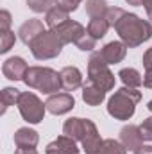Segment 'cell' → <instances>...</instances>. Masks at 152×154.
<instances>
[{
	"label": "cell",
	"mask_w": 152,
	"mask_h": 154,
	"mask_svg": "<svg viewBox=\"0 0 152 154\" xmlns=\"http://www.w3.org/2000/svg\"><path fill=\"white\" fill-rule=\"evenodd\" d=\"M14 41H16V36H14V32L11 29L0 32V54H7L13 48Z\"/></svg>",
	"instance_id": "cell-24"
},
{
	"label": "cell",
	"mask_w": 152,
	"mask_h": 154,
	"mask_svg": "<svg viewBox=\"0 0 152 154\" xmlns=\"http://www.w3.org/2000/svg\"><path fill=\"white\" fill-rule=\"evenodd\" d=\"M147 109L152 113V100H149V104H147Z\"/></svg>",
	"instance_id": "cell-36"
},
{
	"label": "cell",
	"mask_w": 152,
	"mask_h": 154,
	"mask_svg": "<svg viewBox=\"0 0 152 154\" xmlns=\"http://www.w3.org/2000/svg\"><path fill=\"white\" fill-rule=\"evenodd\" d=\"M9 29H11V13L2 9L0 11V32L9 31Z\"/></svg>",
	"instance_id": "cell-29"
},
{
	"label": "cell",
	"mask_w": 152,
	"mask_h": 154,
	"mask_svg": "<svg viewBox=\"0 0 152 154\" xmlns=\"http://www.w3.org/2000/svg\"><path fill=\"white\" fill-rule=\"evenodd\" d=\"M45 31H47V29H45V25H43L41 20L31 18V20H27V22L22 23V27L18 29V36H20V39H22L25 45H31V43L38 38L39 34H43Z\"/></svg>",
	"instance_id": "cell-13"
},
{
	"label": "cell",
	"mask_w": 152,
	"mask_h": 154,
	"mask_svg": "<svg viewBox=\"0 0 152 154\" xmlns=\"http://www.w3.org/2000/svg\"><path fill=\"white\" fill-rule=\"evenodd\" d=\"M23 82L29 88L43 91L45 95H54L63 88L59 72H56L54 68H48V66H29Z\"/></svg>",
	"instance_id": "cell-4"
},
{
	"label": "cell",
	"mask_w": 152,
	"mask_h": 154,
	"mask_svg": "<svg viewBox=\"0 0 152 154\" xmlns=\"http://www.w3.org/2000/svg\"><path fill=\"white\" fill-rule=\"evenodd\" d=\"M143 7H145V11H147L149 20H152V0H143Z\"/></svg>",
	"instance_id": "cell-34"
},
{
	"label": "cell",
	"mask_w": 152,
	"mask_h": 154,
	"mask_svg": "<svg viewBox=\"0 0 152 154\" xmlns=\"http://www.w3.org/2000/svg\"><path fill=\"white\" fill-rule=\"evenodd\" d=\"M66 20H70V18H68V11L61 9L59 5H52V7L45 13V23H47L50 29L59 27V25L65 23Z\"/></svg>",
	"instance_id": "cell-18"
},
{
	"label": "cell",
	"mask_w": 152,
	"mask_h": 154,
	"mask_svg": "<svg viewBox=\"0 0 152 154\" xmlns=\"http://www.w3.org/2000/svg\"><path fill=\"white\" fill-rule=\"evenodd\" d=\"M141 100V91L138 88H120L116 90L108 100V113L113 116L114 120H129L132 118L136 111V104Z\"/></svg>",
	"instance_id": "cell-3"
},
{
	"label": "cell",
	"mask_w": 152,
	"mask_h": 154,
	"mask_svg": "<svg viewBox=\"0 0 152 154\" xmlns=\"http://www.w3.org/2000/svg\"><path fill=\"white\" fill-rule=\"evenodd\" d=\"M86 81L97 84L104 91H111L114 88V82H116L114 74L109 70V65L100 56V50H97V52L93 50L88 59V79Z\"/></svg>",
	"instance_id": "cell-5"
},
{
	"label": "cell",
	"mask_w": 152,
	"mask_h": 154,
	"mask_svg": "<svg viewBox=\"0 0 152 154\" xmlns=\"http://www.w3.org/2000/svg\"><path fill=\"white\" fill-rule=\"evenodd\" d=\"M109 7L106 0H86V13L90 18H106Z\"/></svg>",
	"instance_id": "cell-22"
},
{
	"label": "cell",
	"mask_w": 152,
	"mask_h": 154,
	"mask_svg": "<svg viewBox=\"0 0 152 154\" xmlns=\"http://www.w3.org/2000/svg\"><path fill=\"white\" fill-rule=\"evenodd\" d=\"M109 27L111 25H109V22L106 18H91L90 23H88V27H86V31H88L90 36H93L95 39H102L108 34Z\"/></svg>",
	"instance_id": "cell-19"
},
{
	"label": "cell",
	"mask_w": 152,
	"mask_h": 154,
	"mask_svg": "<svg viewBox=\"0 0 152 154\" xmlns=\"http://www.w3.org/2000/svg\"><path fill=\"white\" fill-rule=\"evenodd\" d=\"M118 77L123 82V86L127 88H140L143 84V77L136 68H122L118 72Z\"/></svg>",
	"instance_id": "cell-20"
},
{
	"label": "cell",
	"mask_w": 152,
	"mask_h": 154,
	"mask_svg": "<svg viewBox=\"0 0 152 154\" xmlns=\"http://www.w3.org/2000/svg\"><path fill=\"white\" fill-rule=\"evenodd\" d=\"M132 154H152V145H145V143H141L136 151H132Z\"/></svg>",
	"instance_id": "cell-31"
},
{
	"label": "cell",
	"mask_w": 152,
	"mask_h": 154,
	"mask_svg": "<svg viewBox=\"0 0 152 154\" xmlns=\"http://www.w3.org/2000/svg\"><path fill=\"white\" fill-rule=\"evenodd\" d=\"M59 77H61V86L65 91H75L77 88H81L84 82H82V74L77 66H65L61 72H59Z\"/></svg>",
	"instance_id": "cell-15"
},
{
	"label": "cell",
	"mask_w": 152,
	"mask_h": 154,
	"mask_svg": "<svg viewBox=\"0 0 152 154\" xmlns=\"http://www.w3.org/2000/svg\"><path fill=\"white\" fill-rule=\"evenodd\" d=\"M79 152H81V149L77 145V140L66 136V134L57 136L45 149V154H79Z\"/></svg>",
	"instance_id": "cell-11"
},
{
	"label": "cell",
	"mask_w": 152,
	"mask_h": 154,
	"mask_svg": "<svg viewBox=\"0 0 152 154\" xmlns=\"http://www.w3.org/2000/svg\"><path fill=\"white\" fill-rule=\"evenodd\" d=\"M16 106H18V111H20L22 118L32 125L41 124L45 118V113H47V104H43L41 99L32 91H22Z\"/></svg>",
	"instance_id": "cell-7"
},
{
	"label": "cell",
	"mask_w": 152,
	"mask_h": 154,
	"mask_svg": "<svg viewBox=\"0 0 152 154\" xmlns=\"http://www.w3.org/2000/svg\"><path fill=\"white\" fill-rule=\"evenodd\" d=\"M63 133L70 138H74L77 142L82 143V151L86 154H95L97 149L102 143V138L99 134L97 125L88 120V118H79L72 116L63 124Z\"/></svg>",
	"instance_id": "cell-2"
},
{
	"label": "cell",
	"mask_w": 152,
	"mask_h": 154,
	"mask_svg": "<svg viewBox=\"0 0 152 154\" xmlns=\"http://www.w3.org/2000/svg\"><path fill=\"white\" fill-rule=\"evenodd\" d=\"M143 68H145V72H149L152 70V47L150 48H147V52L143 54Z\"/></svg>",
	"instance_id": "cell-30"
},
{
	"label": "cell",
	"mask_w": 152,
	"mask_h": 154,
	"mask_svg": "<svg viewBox=\"0 0 152 154\" xmlns=\"http://www.w3.org/2000/svg\"><path fill=\"white\" fill-rule=\"evenodd\" d=\"M52 31L57 32V36L65 41V45H66V43H75L77 45L81 39L88 34L86 27H84L82 23L75 22V20H66L65 23H61L59 27H56V29H52Z\"/></svg>",
	"instance_id": "cell-9"
},
{
	"label": "cell",
	"mask_w": 152,
	"mask_h": 154,
	"mask_svg": "<svg viewBox=\"0 0 152 154\" xmlns=\"http://www.w3.org/2000/svg\"><path fill=\"white\" fill-rule=\"evenodd\" d=\"M45 104H47V111H48V113L59 116V115H66V113H70V111L75 108V99H74L72 93L63 91V93L48 95V99H47Z\"/></svg>",
	"instance_id": "cell-8"
},
{
	"label": "cell",
	"mask_w": 152,
	"mask_h": 154,
	"mask_svg": "<svg viewBox=\"0 0 152 154\" xmlns=\"http://www.w3.org/2000/svg\"><path fill=\"white\" fill-rule=\"evenodd\" d=\"M138 127H140V134H141L143 142H152V116L145 118Z\"/></svg>",
	"instance_id": "cell-26"
},
{
	"label": "cell",
	"mask_w": 152,
	"mask_h": 154,
	"mask_svg": "<svg viewBox=\"0 0 152 154\" xmlns=\"http://www.w3.org/2000/svg\"><path fill=\"white\" fill-rule=\"evenodd\" d=\"M106 20L111 27H114L120 41H123L127 48H136L152 38L150 22L140 18L134 13H127L120 7H109Z\"/></svg>",
	"instance_id": "cell-1"
},
{
	"label": "cell",
	"mask_w": 152,
	"mask_h": 154,
	"mask_svg": "<svg viewBox=\"0 0 152 154\" xmlns=\"http://www.w3.org/2000/svg\"><path fill=\"white\" fill-rule=\"evenodd\" d=\"M38 142H39L38 131H34L31 127H20L14 133V143H16V147H32V149H36Z\"/></svg>",
	"instance_id": "cell-17"
},
{
	"label": "cell",
	"mask_w": 152,
	"mask_h": 154,
	"mask_svg": "<svg viewBox=\"0 0 152 154\" xmlns=\"http://www.w3.org/2000/svg\"><path fill=\"white\" fill-rule=\"evenodd\" d=\"M95 45H97V39L93 38V36H90V34H86L84 38L77 43V48L82 50V52H93Z\"/></svg>",
	"instance_id": "cell-27"
},
{
	"label": "cell",
	"mask_w": 152,
	"mask_h": 154,
	"mask_svg": "<svg viewBox=\"0 0 152 154\" xmlns=\"http://www.w3.org/2000/svg\"><path fill=\"white\" fill-rule=\"evenodd\" d=\"M143 86L152 90V70L145 72V75H143Z\"/></svg>",
	"instance_id": "cell-33"
},
{
	"label": "cell",
	"mask_w": 152,
	"mask_h": 154,
	"mask_svg": "<svg viewBox=\"0 0 152 154\" xmlns=\"http://www.w3.org/2000/svg\"><path fill=\"white\" fill-rule=\"evenodd\" d=\"M27 70H29V65L20 56L5 59L4 65H2V74H4V77H7L9 81H23L25 75H27Z\"/></svg>",
	"instance_id": "cell-10"
},
{
	"label": "cell",
	"mask_w": 152,
	"mask_h": 154,
	"mask_svg": "<svg viewBox=\"0 0 152 154\" xmlns=\"http://www.w3.org/2000/svg\"><path fill=\"white\" fill-rule=\"evenodd\" d=\"M95 154H127V149L122 145V142L113 140V138H106V140H102L100 147L97 149Z\"/></svg>",
	"instance_id": "cell-23"
},
{
	"label": "cell",
	"mask_w": 152,
	"mask_h": 154,
	"mask_svg": "<svg viewBox=\"0 0 152 154\" xmlns=\"http://www.w3.org/2000/svg\"><path fill=\"white\" fill-rule=\"evenodd\" d=\"M125 54H127V45L123 41H109L100 48V56L108 65H116L123 61Z\"/></svg>",
	"instance_id": "cell-12"
},
{
	"label": "cell",
	"mask_w": 152,
	"mask_h": 154,
	"mask_svg": "<svg viewBox=\"0 0 152 154\" xmlns=\"http://www.w3.org/2000/svg\"><path fill=\"white\" fill-rule=\"evenodd\" d=\"M81 4H82V0H56V5H59L61 9H65L68 13L75 11Z\"/></svg>",
	"instance_id": "cell-28"
},
{
	"label": "cell",
	"mask_w": 152,
	"mask_h": 154,
	"mask_svg": "<svg viewBox=\"0 0 152 154\" xmlns=\"http://www.w3.org/2000/svg\"><path fill=\"white\" fill-rule=\"evenodd\" d=\"M129 5H136V7H140V5H143V0H125Z\"/></svg>",
	"instance_id": "cell-35"
},
{
	"label": "cell",
	"mask_w": 152,
	"mask_h": 154,
	"mask_svg": "<svg viewBox=\"0 0 152 154\" xmlns=\"http://www.w3.org/2000/svg\"><path fill=\"white\" fill-rule=\"evenodd\" d=\"M120 142L127 151H136L143 143V138L140 134V127L134 125V124L123 125L122 131H120Z\"/></svg>",
	"instance_id": "cell-14"
},
{
	"label": "cell",
	"mask_w": 152,
	"mask_h": 154,
	"mask_svg": "<svg viewBox=\"0 0 152 154\" xmlns=\"http://www.w3.org/2000/svg\"><path fill=\"white\" fill-rule=\"evenodd\" d=\"M52 4H56V0H27V5L31 11L34 13H47Z\"/></svg>",
	"instance_id": "cell-25"
},
{
	"label": "cell",
	"mask_w": 152,
	"mask_h": 154,
	"mask_svg": "<svg viewBox=\"0 0 152 154\" xmlns=\"http://www.w3.org/2000/svg\"><path fill=\"white\" fill-rule=\"evenodd\" d=\"M20 95H22L20 90H16V88H13V86H5V88L2 90V93H0V102H2V111H0V113L4 115L11 106L18 104Z\"/></svg>",
	"instance_id": "cell-21"
},
{
	"label": "cell",
	"mask_w": 152,
	"mask_h": 154,
	"mask_svg": "<svg viewBox=\"0 0 152 154\" xmlns=\"http://www.w3.org/2000/svg\"><path fill=\"white\" fill-rule=\"evenodd\" d=\"M106 93L108 91H104L102 88H99L97 84H93V82H90V81H86L84 84H82V100L88 104V106H100L104 100H106Z\"/></svg>",
	"instance_id": "cell-16"
},
{
	"label": "cell",
	"mask_w": 152,
	"mask_h": 154,
	"mask_svg": "<svg viewBox=\"0 0 152 154\" xmlns=\"http://www.w3.org/2000/svg\"><path fill=\"white\" fill-rule=\"evenodd\" d=\"M14 154H38L36 149H32V147H18Z\"/></svg>",
	"instance_id": "cell-32"
},
{
	"label": "cell",
	"mask_w": 152,
	"mask_h": 154,
	"mask_svg": "<svg viewBox=\"0 0 152 154\" xmlns=\"http://www.w3.org/2000/svg\"><path fill=\"white\" fill-rule=\"evenodd\" d=\"M65 47V41L57 36L56 31H45L43 34H39L38 38L34 39L29 48L32 52V56L38 59V61H47V59H54L61 54Z\"/></svg>",
	"instance_id": "cell-6"
}]
</instances>
